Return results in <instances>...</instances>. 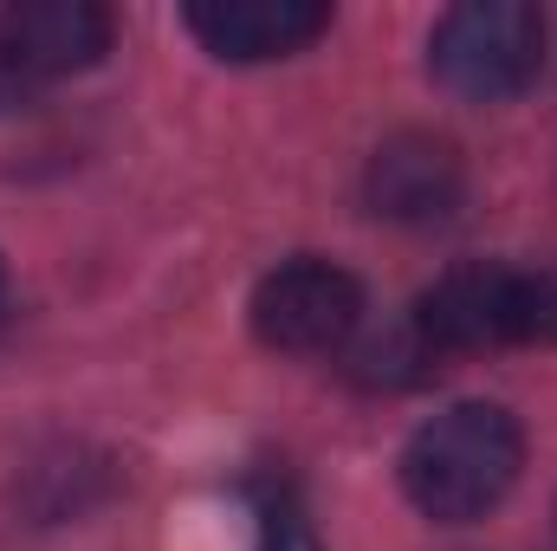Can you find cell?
<instances>
[{"mask_svg": "<svg viewBox=\"0 0 557 551\" xmlns=\"http://www.w3.org/2000/svg\"><path fill=\"white\" fill-rule=\"evenodd\" d=\"M26 91H33V85H26V78H20V72L7 65V52H0V111H13V105H26Z\"/></svg>", "mask_w": 557, "mask_h": 551, "instance_id": "cell-11", "label": "cell"}, {"mask_svg": "<svg viewBox=\"0 0 557 551\" xmlns=\"http://www.w3.org/2000/svg\"><path fill=\"white\" fill-rule=\"evenodd\" d=\"M506 344H557V260L506 267Z\"/></svg>", "mask_w": 557, "mask_h": 551, "instance_id": "cell-9", "label": "cell"}, {"mask_svg": "<svg viewBox=\"0 0 557 551\" xmlns=\"http://www.w3.org/2000/svg\"><path fill=\"white\" fill-rule=\"evenodd\" d=\"M182 20L227 65L292 59V52H305L311 39L331 33V7L324 0H195Z\"/></svg>", "mask_w": 557, "mask_h": 551, "instance_id": "cell-6", "label": "cell"}, {"mask_svg": "<svg viewBox=\"0 0 557 551\" xmlns=\"http://www.w3.org/2000/svg\"><path fill=\"white\" fill-rule=\"evenodd\" d=\"M434 357H467V351H506V267H454L441 273L421 305L409 311Z\"/></svg>", "mask_w": 557, "mask_h": 551, "instance_id": "cell-7", "label": "cell"}, {"mask_svg": "<svg viewBox=\"0 0 557 551\" xmlns=\"http://www.w3.org/2000/svg\"><path fill=\"white\" fill-rule=\"evenodd\" d=\"M525 467V434L499 403H454L403 448V493L434 526L486 519Z\"/></svg>", "mask_w": 557, "mask_h": 551, "instance_id": "cell-1", "label": "cell"}, {"mask_svg": "<svg viewBox=\"0 0 557 551\" xmlns=\"http://www.w3.org/2000/svg\"><path fill=\"white\" fill-rule=\"evenodd\" d=\"M0 52L26 85L91 72L111 52V13L98 0H13L0 7Z\"/></svg>", "mask_w": 557, "mask_h": 551, "instance_id": "cell-5", "label": "cell"}, {"mask_svg": "<svg viewBox=\"0 0 557 551\" xmlns=\"http://www.w3.org/2000/svg\"><path fill=\"white\" fill-rule=\"evenodd\" d=\"M363 331V285L337 260H285L253 285V338L285 357H337Z\"/></svg>", "mask_w": 557, "mask_h": 551, "instance_id": "cell-3", "label": "cell"}, {"mask_svg": "<svg viewBox=\"0 0 557 551\" xmlns=\"http://www.w3.org/2000/svg\"><path fill=\"white\" fill-rule=\"evenodd\" d=\"M467 195V169L460 149L434 131H396L389 143H376L370 169H363V201L376 221L396 228H434L460 208Z\"/></svg>", "mask_w": 557, "mask_h": 551, "instance_id": "cell-4", "label": "cell"}, {"mask_svg": "<svg viewBox=\"0 0 557 551\" xmlns=\"http://www.w3.org/2000/svg\"><path fill=\"white\" fill-rule=\"evenodd\" d=\"M434 78L467 105H506L545 72V13L525 0H460L428 39Z\"/></svg>", "mask_w": 557, "mask_h": 551, "instance_id": "cell-2", "label": "cell"}, {"mask_svg": "<svg viewBox=\"0 0 557 551\" xmlns=\"http://www.w3.org/2000/svg\"><path fill=\"white\" fill-rule=\"evenodd\" d=\"M434 351H428V338L416 331V318H403L396 331H383V338H370V344H357L350 351V377L363 383V390H416L434 377Z\"/></svg>", "mask_w": 557, "mask_h": 551, "instance_id": "cell-8", "label": "cell"}, {"mask_svg": "<svg viewBox=\"0 0 557 551\" xmlns=\"http://www.w3.org/2000/svg\"><path fill=\"white\" fill-rule=\"evenodd\" d=\"M260 551H318L311 519L298 513V500L285 487H267L260 493Z\"/></svg>", "mask_w": 557, "mask_h": 551, "instance_id": "cell-10", "label": "cell"}, {"mask_svg": "<svg viewBox=\"0 0 557 551\" xmlns=\"http://www.w3.org/2000/svg\"><path fill=\"white\" fill-rule=\"evenodd\" d=\"M0 285H7V267H0Z\"/></svg>", "mask_w": 557, "mask_h": 551, "instance_id": "cell-12", "label": "cell"}]
</instances>
